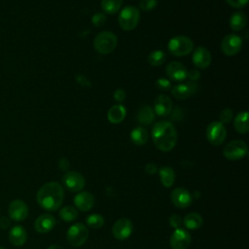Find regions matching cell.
Listing matches in <instances>:
<instances>
[{
	"label": "cell",
	"mask_w": 249,
	"mask_h": 249,
	"mask_svg": "<svg viewBox=\"0 0 249 249\" xmlns=\"http://www.w3.org/2000/svg\"><path fill=\"white\" fill-rule=\"evenodd\" d=\"M64 191L57 182H48L44 184L37 192L36 200L38 204L47 211H55L59 209L63 202Z\"/></svg>",
	"instance_id": "1"
},
{
	"label": "cell",
	"mask_w": 249,
	"mask_h": 249,
	"mask_svg": "<svg viewBox=\"0 0 249 249\" xmlns=\"http://www.w3.org/2000/svg\"><path fill=\"white\" fill-rule=\"evenodd\" d=\"M152 138L155 146L162 151L168 152L174 148L177 142V132L170 122L160 121L154 124Z\"/></svg>",
	"instance_id": "2"
},
{
	"label": "cell",
	"mask_w": 249,
	"mask_h": 249,
	"mask_svg": "<svg viewBox=\"0 0 249 249\" xmlns=\"http://www.w3.org/2000/svg\"><path fill=\"white\" fill-rule=\"evenodd\" d=\"M118 43L116 35L110 31H102L98 33L93 41L95 50L102 54H107L114 51Z\"/></svg>",
	"instance_id": "3"
},
{
	"label": "cell",
	"mask_w": 249,
	"mask_h": 249,
	"mask_svg": "<svg viewBox=\"0 0 249 249\" xmlns=\"http://www.w3.org/2000/svg\"><path fill=\"white\" fill-rule=\"evenodd\" d=\"M119 24L124 30H132L136 27L140 19L139 10L134 6L124 8L119 15Z\"/></svg>",
	"instance_id": "4"
},
{
	"label": "cell",
	"mask_w": 249,
	"mask_h": 249,
	"mask_svg": "<svg viewBox=\"0 0 249 249\" xmlns=\"http://www.w3.org/2000/svg\"><path fill=\"white\" fill-rule=\"evenodd\" d=\"M194 48L193 41L186 36H175L168 42V51L176 56L189 54Z\"/></svg>",
	"instance_id": "5"
},
{
	"label": "cell",
	"mask_w": 249,
	"mask_h": 249,
	"mask_svg": "<svg viewBox=\"0 0 249 249\" xmlns=\"http://www.w3.org/2000/svg\"><path fill=\"white\" fill-rule=\"evenodd\" d=\"M89 231L87 227L82 223H76L72 225L66 234V238L68 243L73 247L82 246L88 239Z\"/></svg>",
	"instance_id": "6"
},
{
	"label": "cell",
	"mask_w": 249,
	"mask_h": 249,
	"mask_svg": "<svg viewBox=\"0 0 249 249\" xmlns=\"http://www.w3.org/2000/svg\"><path fill=\"white\" fill-rule=\"evenodd\" d=\"M248 149L245 142L241 140H233L229 142L224 148L223 155L230 160H237L247 155Z\"/></svg>",
	"instance_id": "7"
},
{
	"label": "cell",
	"mask_w": 249,
	"mask_h": 249,
	"mask_svg": "<svg viewBox=\"0 0 249 249\" xmlns=\"http://www.w3.org/2000/svg\"><path fill=\"white\" fill-rule=\"evenodd\" d=\"M227 136V131L221 122H213L206 128L207 140L215 146L221 145Z\"/></svg>",
	"instance_id": "8"
},
{
	"label": "cell",
	"mask_w": 249,
	"mask_h": 249,
	"mask_svg": "<svg viewBox=\"0 0 249 249\" xmlns=\"http://www.w3.org/2000/svg\"><path fill=\"white\" fill-rule=\"evenodd\" d=\"M62 183L64 187L73 193L80 192L84 189L86 181L84 176L76 171H67L63 176H62Z\"/></svg>",
	"instance_id": "9"
},
{
	"label": "cell",
	"mask_w": 249,
	"mask_h": 249,
	"mask_svg": "<svg viewBox=\"0 0 249 249\" xmlns=\"http://www.w3.org/2000/svg\"><path fill=\"white\" fill-rule=\"evenodd\" d=\"M9 218L15 222H21L28 216V206L22 199H14L10 202Z\"/></svg>",
	"instance_id": "10"
},
{
	"label": "cell",
	"mask_w": 249,
	"mask_h": 249,
	"mask_svg": "<svg viewBox=\"0 0 249 249\" xmlns=\"http://www.w3.org/2000/svg\"><path fill=\"white\" fill-rule=\"evenodd\" d=\"M242 47V40L238 35L229 34L224 37L221 43V50L226 55L236 54Z\"/></svg>",
	"instance_id": "11"
},
{
	"label": "cell",
	"mask_w": 249,
	"mask_h": 249,
	"mask_svg": "<svg viewBox=\"0 0 249 249\" xmlns=\"http://www.w3.org/2000/svg\"><path fill=\"white\" fill-rule=\"evenodd\" d=\"M133 227L131 221L126 218H121L113 225L112 233L116 239L124 240L130 236Z\"/></svg>",
	"instance_id": "12"
},
{
	"label": "cell",
	"mask_w": 249,
	"mask_h": 249,
	"mask_svg": "<svg viewBox=\"0 0 249 249\" xmlns=\"http://www.w3.org/2000/svg\"><path fill=\"white\" fill-rule=\"evenodd\" d=\"M192 237L184 229H176L170 236V246L172 249H187L191 243Z\"/></svg>",
	"instance_id": "13"
},
{
	"label": "cell",
	"mask_w": 249,
	"mask_h": 249,
	"mask_svg": "<svg viewBox=\"0 0 249 249\" xmlns=\"http://www.w3.org/2000/svg\"><path fill=\"white\" fill-rule=\"evenodd\" d=\"M170 199L177 208L182 209L189 207L193 201L192 195L184 188L174 189L170 195Z\"/></svg>",
	"instance_id": "14"
},
{
	"label": "cell",
	"mask_w": 249,
	"mask_h": 249,
	"mask_svg": "<svg viewBox=\"0 0 249 249\" xmlns=\"http://www.w3.org/2000/svg\"><path fill=\"white\" fill-rule=\"evenodd\" d=\"M198 89V85L196 82H186L176 85L171 89V93L174 97L179 99H185L195 94Z\"/></svg>",
	"instance_id": "15"
},
{
	"label": "cell",
	"mask_w": 249,
	"mask_h": 249,
	"mask_svg": "<svg viewBox=\"0 0 249 249\" xmlns=\"http://www.w3.org/2000/svg\"><path fill=\"white\" fill-rule=\"evenodd\" d=\"M55 226V219L49 213L40 215L34 222V229L39 233H47L51 231Z\"/></svg>",
	"instance_id": "16"
},
{
	"label": "cell",
	"mask_w": 249,
	"mask_h": 249,
	"mask_svg": "<svg viewBox=\"0 0 249 249\" xmlns=\"http://www.w3.org/2000/svg\"><path fill=\"white\" fill-rule=\"evenodd\" d=\"M193 62L198 68L205 69L211 63V53L204 47H198L193 53Z\"/></svg>",
	"instance_id": "17"
},
{
	"label": "cell",
	"mask_w": 249,
	"mask_h": 249,
	"mask_svg": "<svg viewBox=\"0 0 249 249\" xmlns=\"http://www.w3.org/2000/svg\"><path fill=\"white\" fill-rule=\"evenodd\" d=\"M74 204L81 211H89L94 205V197L89 192H81L75 196Z\"/></svg>",
	"instance_id": "18"
},
{
	"label": "cell",
	"mask_w": 249,
	"mask_h": 249,
	"mask_svg": "<svg viewBox=\"0 0 249 249\" xmlns=\"http://www.w3.org/2000/svg\"><path fill=\"white\" fill-rule=\"evenodd\" d=\"M187 69L185 66L177 61L170 62L166 67L167 76L173 81H183L187 78Z\"/></svg>",
	"instance_id": "19"
},
{
	"label": "cell",
	"mask_w": 249,
	"mask_h": 249,
	"mask_svg": "<svg viewBox=\"0 0 249 249\" xmlns=\"http://www.w3.org/2000/svg\"><path fill=\"white\" fill-rule=\"evenodd\" d=\"M171 99L164 94L159 95L155 100V112L160 117H166L172 110Z\"/></svg>",
	"instance_id": "20"
},
{
	"label": "cell",
	"mask_w": 249,
	"mask_h": 249,
	"mask_svg": "<svg viewBox=\"0 0 249 249\" xmlns=\"http://www.w3.org/2000/svg\"><path fill=\"white\" fill-rule=\"evenodd\" d=\"M9 240L15 246H21L27 240V232L22 226L16 225L9 231Z\"/></svg>",
	"instance_id": "21"
},
{
	"label": "cell",
	"mask_w": 249,
	"mask_h": 249,
	"mask_svg": "<svg viewBox=\"0 0 249 249\" xmlns=\"http://www.w3.org/2000/svg\"><path fill=\"white\" fill-rule=\"evenodd\" d=\"M125 113H126V110L122 104L114 105L109 109L108 114H107V118H108L110 123L119 124L124 119Z\"/></svg>",
	"instance_id": "22"
},
{
	"label": "cell",
	"mask_w": 249,
	"mask_h": 249,
	"mask_svg": "<svg viewBox=\"0 0 249 249\" xmlns=\"http://www.w3.org/2000/svg\"><path fill=\"white\" fill-rule=\"evenodd\" d=\"M155 119V113L150 106H143L137 113L136 120L142 125H149Z\"/></svg>",
	"instance_id": "23"
},
{
	"label": "cell",
	"mask_w": 249,
	"mask_h": 249,
	"mask_svg": "<svg viewBox=\"0 0 249 249\" xmlns=\"http://www.w3.org/2000/svg\"><path fill=\"white\" fill-rule=\"evenodd\" d=\"M247 23V18L242 12H235L231 16L230 26L234 31L242 30Z\"/></svg>",
	"instance_id": "24"
},
{
	"label": "cell",
	"mask_w": 249,
	"mask_h": 249,
	"mask_svg": "<svg viewBox=\"0 0 249 249\" xmlns=\"http://www.w3.org/2000/svg\"><path fill=\"white\" fill-rule=\"evenodd\" d=\"M160 179L161 184L165 188H170L175 181V172L174 170L169 166H163L159 171Z\"/></svg>",
	"instance_id": "25"
},
{
	"label": "cell",
	"mask_w": 249,
	"mask_h": 249,
	"mask_svg": "<svg viewBox=\"0 0 249 249\" xmlns=\"http://www.w3.org/2000/svg\"><path fill=\"white\" fill-rule=\"evenodd\" d=\"M202 223H203L202 217L198 213H195V212L187 214L183 220L184 226L189 230L199 229L202 226Z\"/></svg>",
	"instance_id": "26"
},
{
	"label": "cell",
	"mask_w": 249,
	"mask_h": 249,
	"mask_svg": "<svg viewBox=\"0 0 249 249\" xmlns=\"http://www.w3.org/2000/svg\"><path fill=\"white\" fill-rule=\"evenodd\" d=\"M234 127L235 130L239 133H246L249 129V124H248V112L243 111L240 112L236 115L234 119Z\"/></svg>",
	"instance_id": "27"
},
{
	"label": "cell",
	"mask_w": 249,
	"mask_h": 249,
	"mask_svg": "<svg viewBox=\"0 0 249 249\" xmlns=\"http://www.w3.org/2000/svg\"><path fill=\"white\" fill-rule=\"evenodd\" d=\"M130 139L135 145H144L148 140V132L145 128L137 126L133 130H131Z\"/></svg>",
	"instance_id": "28"
},
{
	"label": "cell",
	"mask_w": 249,
	"mask_h": 249,
	"mask_svg": "<svg viewBox=\"0 0 249 249\" xmlns=\"http://www.w3.org/2000/svg\"><path fill=\"white\" fill-rule=\"evenodd\" d=\"M123 0H101V8L107 14H115L122 7Z\"/></svg>",
	"instance_id": "29"
},
{
	"label": "cell",
	"mask_w": 249,
	"mask_h": 249,
	"mask_svg": "<svg viewBox=\"0 0 249 249\" xmlns=\"http://www.w3.org/2000/svg\"><path fill=\"white\" fill-rule=\"evenodd\" d=\"M59 217L65 222H73L78 218V211L73 206H64L59 210Z\"/></svg>",
	"instance_id": "30"
},
{
	"label": "cell",
	"mask_w": 249,
	"mask_h": 249,
	"mask_svg": "<svg viewBox=\"0 0 249 249\" xmlns=\"http://www.w3.org/2000/svg\"><path fill=\"white\" fill-rule=\"evenodd\" d=\"M165 59V53L161 50H157L152 52L148 56V62L152 66H159L160 65Z\"/></svg>",
	"instance_id": "31"
},
{
	"label": "cell",
	"mask_w": 249,
	"mask_h": 249,
	"mask_svg": "<svg viewBox=\"0 0 249 249\" xmlns=\"http://www.w3.org/2000/svg\"><path fill=\"white\" fill-rule=\"evenodd\" d=\"M86 223L91 229H99L104 225V218L99 214H90L87 217Z\"/></svg>",
	"instance_id": "32"
},
{
	"label": "cell",
	"mask_w": 249,
	"mask_h": 249,
	"mask_svg": "<svg viewBox=\"0 0 249 249\" xmlns=\"http://www.w3.org/2000/svg\"><path fill=\"white\" fill-rule=\"evenodd\" d=\"M158 4V0H140L139 6L143 11H151Z\"/></svg>",
	"instance_id": "33"
},
{
	"label": "cell",
	"mask_w": 249,
	"mask_h": 249,
	"mask_svg": "<svg viewBox=\"0 0 249 249\" xmlns=\"http://www.w3.org/2000/svg\"><path fill=\"white\" fill-rule=\"evenodd\" d=\"M170 119L174 122H179L183 119L184 117V111L181 107H175L174 109L171 110L170 112Z\"/></svg>",
	"instance_id": "34"
},
{
	"label": "cell",
	"mask_w": 249,
	"mask_h": 249,
	"mask_svg": "<svg viewBox=\"0 0 249 249\" xmlns=\"http://www.w3.org/2000/svg\"><path fill=\"white\" fill-rule=\"evenodd\" d=\"M105 21H106V17H105V15H103L101 13H97V14L93 15L91 18V22L96 27L102 26L105 23Z\"/></svg>",
	"instance_id": "35"
},
{
	"label": "cell",
	"mask_w": 249,
	"mask_h": 249,
	"mask_svg": "<svg viewBox=\"0 0 249 249\" xmlns=\"http://www.w3.org/2000/svg\"><path fill=\"white\" fill-rule=\"evenodd\" d=\"M232 117H233V114L231 109L226 108L220 114V121L222 123H230L232 120Z\"/></svg>",
	"instance_id": "36"
},
{
	"label": "cell",
	"mask_w": 249,
	"mask_h": 249,
	"mask_svg": "<svg viewBox=\"0 0 249 249\" xmlns=\"http://www.w3.org/2000/svg\"><path fill=\"white\" fill-rule=\"evenodd\" d=\"M156 85H157V87H158L160 90H164V91L168 90V89L171 88L170 82H169L168 80H166V79H163V78L158 79L157 82H156Z\"/></svg>",
	"instance_id": "37"
},
{
	"label": "cell",
	"mask_w": 249,
	"mask_h": 249,
	"mask_svg": "<svg viewBox=\"0 0 249 249\" xmlns=\"http://www.w3.org/2000/svg\"><path fill=\"white\" fill-rule=\"evenodd\" d=\"M182 224V220L181 217L177 214H173L169 217V225L170 227L174 228V229H178Z\"/></svg>",
	"instance_id": "38"
},
{
	"label": "cell",
	"mask_w": 249,
	"mask_h": 249,
	"mask_svg": "<svg viewBox=\"0 0 249 249\" xmlns=\"http://www.w3.org/2000/svg\"><path fill=\"white\" fill-rule=\"evenodd\" d=\"M75 79H76L77 83H78L79 85H81L82 87H90V86H91V83L89 82V80L85 75H83V74H78V75H76Z\"/></svg>",
	"instance_id": "39"
},
{
	"label": "cell",
	"mask_w": 249,
	"mask_h": 249,
	"mask_svg": "<svg viewBox=\"0 0 249 249\" xmlns=\"http://www.w3.org/2000/svg\"><path fill=\"white\" fill-rule=\"evenodd\" d=\"M227 3L233 8H242L246 6L248 0H226Z\"/></svg>",
	"instance_id": "40"
},
{
	"label": "cell",
	"mask_w": 249,
	"mask_h": 249,
	"mask_svg": "<svg viewBox=\"0 0 249 249\" xmlns=\"http://www.w3.org/2000/svg\"><path fill=\"white\" fill-rule=\"evenodd\" d=\"M125 98V92L124 89H116L115 92H114V99L118 102H122L124 101Z\"/></svg>",
	"instance_id": "41"
},
{
	"label": "cell",
	"mask_w": 249,
	"mask_h": 249,
	"mask_svg": "<svg viewBox=\"0 0 249 249\" xmlns=\"http://www.w3.org/2000/svg\"><path fill=\"white\" fill-rule=\"evenodd\" d=\"M187 77L192 81V82H196L199 79L200 77V74L197 70H190L188 73H187Z\"/></svg>",
	"instance_id": "42"
},
{
	"label": "cell",
	"mask_w": 249,
	"mask_h": 249,
	"mask_svg": "<svg viewBox=\"0 0 249 249\" xmlns=\"http://www.w3.org/2000/svg\"><path fill=\"white\" fill-rule=\"evenodd\" d=\"M11 226V220L9 217L3 216L0 218V229L6 230Z\"/></svg>",
	"instance_id": "43"
},
{
	"label": "cell",
	"mask_w": 249,
	"mask_h": 249,
	"mask_svg": "<svg viewBox=\"0 0 249 249\" xmlns=\"http://www.w3.org/2000/svg\"><path fill=\"white\" fill-rule=\"evenodd\" d=\"M145 171L148 173V174H155L157 172V166L154 164V163H148L146 166H145Z\"/></svg>",
	"instance_id": "44"
},
{
	"label": "cell",
	"mask_w": 249,
	"mask_h": 249,
	"mask_svg": "<svg viewBox=\"0 0 249 249\" xmlns=\"http://www.w3.org/2000/svg\"><path fill=\"white\" fill-rule=\"evenodd\" d=\"M58 166H59L61 169H63V170H67L68 167H69V161L67 160V159L62 158V159H60L59 161H58Z\"/></svg>",
	"instance_id": "45"
},
{
	"label": "cell",
	"mask_w": 249,
	"mask_h": 249,
	"mask_svg": "<svg viewBox=\"0 0 249 249\" xmlns=\"http://www.w3.org/2000/svg\"><path fill=\"white\" fill-rule=\"evenodd\" d=\"M47 249H63L61 246H59V245H56V244H53V245H51V246H49Z\"/></svg>",
	"instance_id": "46"
},
{
	"label": "cell",
	"mask_w": 249,
	"mask_h": 249,
	"mask_svg": "<svg viewBox=\"0 0 249 249\" xmlns=\"http://www.w3.org/2000/svg\"><path fill=\"white\" fill-rule=\"evenodd\" d=\"M0 249H6L5 247H2V246H0Z\"/></svg>",
	"instance_id": "47"
}]
</instances>
